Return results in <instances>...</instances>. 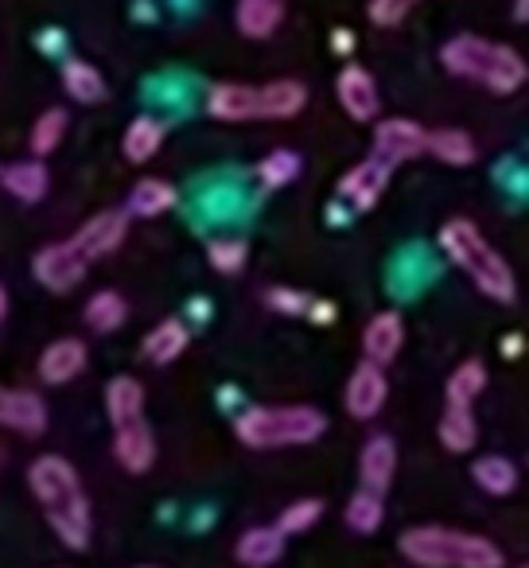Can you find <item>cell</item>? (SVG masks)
Returning a JSON list of instances; mask_svg holds the SVG:
<instances>
[{"label":"cell","mask_w":529,"mask_h":568,"mask_svg":"<svg viewBox=\"0 0 529 568\" xmlns=\"http://www.w3.org/2000/svg\"><path fill=\"white\" fill-rule=\"evenodd\" d=\"M67 136V110H48L32 125V152L35 156H51Z\"/></svg>","instance_id":"836d02e7"},{"label":"cell","mask_w":529,"mask_h":568,"mask_svg":"<svg viewBox=\"0 0 529 568\" xmlns=\"http://www.w3.org/2000/svg\"><path fill=\"white\" fill-rule=\"evenodd\" d=\"M420 0H370V20L378 28H397Z\"/></svg>","instance_id":"d590c367"},{"label":"cell","mask_w":529,"mask_h":568,"mask_svg":"<svg viewBox=\"0 0 529 568\" xmlns=\"http://www.w3.org/2000/svg\"><path fill=\"white\" fill-rule=\"evenodd\" d=\"M141 568H152V565H141Z\"/></svg>","instance_id":"b9f144b4"},{"label":"cell","mask_w":529,"mask_h":568,"mask_svg":"<svg viewBox=\"0 0 529 568\" xmlns=\"http://www.w3.org/2000/svg\"><path fill=\"white\" fill-rule=\"evenodd\" d=\"M0 183H4V191H9L12 199H20V203H40L51 187V175L40 160H20V164H12V168H0Z\"/></svg>","instance_id":"ffe728a7"},{"label":"cell","mask_w":529,"mask_h":568,"mask_svg":"<svg viewBox=\"0 0 529 568\" xmlns=\"http://www.w3.org/2000/svg\"><path fill=\"white\" fill-rule=\"evenodd\" d=\"M355 36L347 32V28H335V36H332V48L339 51V55H350V51H355Z\"/></svg>","instance_id":"74e56055"},{"label":"cell","mask_w":529,"mask_h":568,"mask_svg":"<svg viewBox=\"0 0 529 568\" xmlns=\"http://www.w3.org/2000/svg\"><path fill=\"white\" fill-rule=\"evenodd\" d=\"M440 63L448 74L467 82H479L490 94H518L529 79L526 59L513 48L498 40H482V36H456L440 48Z\"/></svg>","instance_id":"277c9868"},{"label":"cell","mask_w":529,"mask_h":568,"mask_svg":"<svg viewBox=\"0 0 529 568\" xmlns=\"http://www.w3.org/2000/svg\"><path fill=\"white\" fill-rule=\"evenodd\" d=\"M482 389H487V366H482L479 358H467V363H459L456 371H451L448 386H444V397H448V405H467V409H471Z\"/></svg>","instance_id":"f1b7e54d"},{"label":"cell","mask_w":529,"mask_h":568,"mask_svg":"<svg viewBox=\"0 0 529 568\" xmlns=\"http://www.w3.org/2000/svg\"><path fill=\"white\" fill-rule=\"evenodd\" d=\"M125 234H129V211L110 206V211H98L94 219L82 222V226L74 230V237H67V242H71L74 250L94 265V261L110 257V253L125 242Z\"/></svg>","instance_id":"ba28073f"},{"label":"cell","mask_w":529,"mask_h":568,"mask_svg":"<svg viewBox=\"0 0 529 568\" xmlns=\"http://www.w3.org/2000/svg\"><path fill=\"white\" fill-rule=\"evenodd\" d=\"M82 320H87L98 335L121 332V327H125V320H129V301L121 293H113V288H102V293H94L87 301Z\"/></svg>","instance_id":"83f0119b"},{"label":"cell","mask_w":529,"mask_h":568,"mask_svg":"<svg viewBox=\"0 0 529 568\" xmlns=\"http://www.w3.org/2000/svg\"><path fill=\"white\" fill-rule=\"evenodd\" d=\"M389 175H394V168H389L386 160H378V156L363 160V164H355L339 180V199L355 206V211H370V206H378V199L386 195Z\"/></svg>","instance_id":"7c38bea8"},{"label":"cell","mask_w":529,"mask_h":568,"mask_svg":"<svg viewBox=\"0 0 529 568\" xmlns=\"http://www.w3.org/2000/svg\"><path fill=\"white\" fill-rule=\"evenodd\" d=\"M0 425L20 436H40L48 428V405L32 389H4L0 386Z\"/></svg>","instance_id":"4fadbf2b"},{"label":"cell","mask_w":529,"mask_h":568,"mask_svg":"<svg viewBox=\"0 0 529 568\" xmlns=\"http://www.w3.org/2000/svg\"><path fill=\"white\" fill-rule=\"evenodd\" d=\"M87 268H90V261L82 257L71 242H51L32 257L35 281H40L48 293H59V296L71 293V288H79L82 276H87Z\"/></svg>","instance_id":"52a82bcc"},{"label":"cell","mask_w":529,"mask_h":568,"mask_svg":"<svg viewBox=\"0 0 529 568\" xmlns=\"http://www.w3.org/2000/svg\"><path fill=\"white\" fill-rule=\"evenodd\" d=\"M234 433L253 452L308 448L327 433V417L316 405H257L234 420Z\"/></svg>","instance_id":"8992f818"},{"label":"cell","mask_w":529,"mask_h":568,"mask_svg":"<svg viewBox=\"0 0 529 568\" xmlns=\"http://www.w3.org/2000/svg\"><path fill=\"white\" fill-rule=\"evenodd\" d=\"M187 343H191L187 327H183L180 320H164V324H156L149 335H144L141 351H144V358H149L152 366H167V363H175L183 351H187Z\"/></svg>","instance_id":"7402d4cb"},{"label":"cell","mask_w":529,"mask_h":568,"mask_svg":"<svg viewBox=\"0 0 529 568\" xmlns=\"http://www.w3.org/2000/svg\"><path fill=\"white\" fill-rule=\"evenodd\" d=\"M234 20L245 40H269L285 20V0H237Z\"/></svg>","instance_id":"d6986e66"},{"label":"cell","mask_w":529,"mask_h":568,"mask_svg":"<svg viewBox=\"0 0 529 568\" xmlns=\"http://www.w3.org/2000/svg\"><path fill=\"white\" fill-rule=\"evenodd\" d=\"M343 518H347V526L355 529V534H374V529L382 526V518H386V495L363 487L358 495H350Z\"/></svg>","instance_id":"4dcf8cb0"},{"label":"cell","mask_w":529,"mask_h":568,"mask_svg":"<svg viewBox=\"0 0 529 568\" xmlns=\"http://www.w3.org/2000/svg\"><path fill=\"white\" fill-rule=\"evenodd\" d=\"M440 250L451 257V265L479 288L487 301L513 304L518 296V276H513L510 261L479 234L471 219H448L440 226Z\"/></svg>","instance_id":"7a4b0ae2"},{"label":"cell","mask_w":529,"mask_h":568,"mask_svg":"<svg viewBox=\"0 0 529 568\" xmlns=\"http://www.w3.org/2000/svg\"><path fill=\"white\" fill-rule=\"evenodd\" d=\"M513 20H518V24H526V20H529V0H513Z\"/></svg>","instance_id":"f35d334b"},{"label":"cell","mask_w":529,"mask_h":568,"mask_svg":"<svg viewBox=\"0 0 529 568\" xmlns=\"http://www.w3.org/2000/svg\"><path fill=\"white\" fill-rule=\"evenodd\" d=\"M405 343V324L397 312H378L363 332V355L374 366H389Z\"/></svg>","instance_id":"e0dca14e"},{"label":"cell","mask_w":529,"mask_h":568,"mask_svg":"<svg viewBox=\"0 0 529 568\" xmlns=\"http://www.w3.org/2000/svg\"><path fill=\"white\" fill-rule=\"evenodd\" d=\"M175 187L167 180H160V175H144V180H136V187L129 191V214H136V219H156V214L172 211L175 206Z\"/></svg>","instance_id":"484cf974"},{"label":"cell","mask_w":529,"mask_h":568,"mask_svg":"<svg viewBox=\"0 0 529 568\" xmlns=\"http://www.w3.org/2000/svg\"><path fill=\"white\" fill-rule=\"evenodd\" d=\"M425 152H433V156L448 168H467L479 160V144H475V136L464 133V129H436V133H428Z\"/></svg>","instance_id":"cb8c5ba5"},{"label":"cell","mask_w":529,"mask_h":568,"mask_svg":"<svg viewBox=\"0 0 529 568\" xmlns=\"http://www.w3.org/2000/svg\"><path fill=\"white\" fill-rule=\"evenodd\" d=\"M301 175V156H296L293 149H273L269 156L257 164V180L261 187H269V191H281L288 187V183Z\"/></svg>","instance_id":"1f68e13d"},{"label":"cell","mask_w":529,"mask_h":568,"mask_svg":"<svg viewBox=\"0 0 529 568\" xmlns=\"http://www.w3.org/2000/svg\"><path fill=\"white\" fill-rule=\"evenodd\" d=\"M4 316H9V293H4V284H0V324H4Z\"/></svg>","instance_id":"ab89813d"},{"label":"cell","mask_w":529,"mask_h":568,"mask_svg":"<svg viewBox=\"0 0 529 568\" xmlns=\"http://www.w3.org/2000/svg\"><path fill=\"white\" fill-rule=\"evenodd\" d=\"M28 487H32L48 526L59 534V541L67 549H87L94 518H90V498L79 467L63 456H40L28 467Z\"/></svg>","instance_id":"6da1fadb"},{"label":"cell","mask_w":529,"mask_h":568,"mask_svg":"<svg viewBox=\"0 0 529 568\" xmlns=\"http://www.w3.org/2000/svg\"><path fill=\"white\" fill-rule=\"evenodd\" d=\"M319 514H324V503L319 498H296V503H288L285 510H281L277 518V529L281 534H304V529H312L319 521Z\"/></svg>","instance_id":"e575fe53"},{"label":"cell","mask_w":529,"mask_h":568,"mask_svg":"<svg viewBox=\"0 0 529 568\" xmlns=\"http://www.w3.org/2000/svg\"><path fill=\"white\" fill-rule=\"evenodd\" d=\"M394 475H397V444L389 436H370L363 444V456H358V479H363V487L386 495Z\"/></svg>","instance_id":"2e32d148"},{"label":"cell","mask_w":529,"mask_h":568,"mask_svg":"<svg viewBox=\"0 0 529 568\" xmlns=\"http://www.w3.org/2000/svg\"><path fill=\"white\" fill-rule=\"evenodd\" d=\"M308 105V87L296 79H277L265 87H245V82H218L206 94V113L214 121H288Z\"/></svg>","instance_id":"5b68a950"},{"label":"cell","mask_w":529,"mask_h":568,"mask_svg":"<svg viewBox=\"0 0 529 568\" xmlns=\"http://www.w3.org/2000/svg\"><path fill=\"white\" fill-rule=\"evenodd\" d=\"M63 90L74 98L79 105H98L105 102V79L102 71H98L94 63H87V59H67L63 63Z\"/></svg>","instance_id":"d4e9b609"},{"label":"cell","mask_w":529,"mask_h":568,"mask_svg":"<svg viewBox=\"0 0 529 568\" xmlns=\"http://www.w3.org/2000/svg\"><path fill=\"white\" fill-rule=\"evenodd\" d=\"M82 371H87V343L74 339V335L55 339L40 355V378L48 382V386H67V382H74Z\"/></svg>","instance_id":"9a60e30c"},{"label":"cell","mask_w":529,"mask_h":568,"mask_svg":"<svg viewBox=\"0 0 529 568\" xmlns=\"http://www.w3.org/2000/svg\"><path fill=\"white\" fill-rule=\"evenodd\" d=\"M425 141H428V133L417 125V121L386 118V121H378V129H374V156L386 160L389 168L405 164V160L425 156Z\"/></svg>","instance_id":"9c48e42d"},{"label":"cell","mask_w":529,"mask_h":568,"mask_svg":"<svg viewBox=\"0 0 529 568\" xmlns=\"http://www.w3.org/2000/svg\"><path fill=\"white\" fill-rule=\"evenodd\" d=\"M164 136H167L164 121L136 118V121H129L125 136H121V152H125V160H133V164H149L160 152V144H164Z\"/></svg>","instance_id":"4316f807"},{"label":"cell","mask_w":529,"mask_h":568,"mask_svg":"<svg viewBox=\"0 0 529 568\" xmlns=\"http://www.w3.org/2000/svg\"><path fill=\"white\" fill-rule=\"evenodd\" d=\"M265 304H269L273 312H285V316H301V312L312 308L308 296L296 293V288H269V293H265Z\"/></svg>","instance_id":"8d00e7d4"},{"label":"cell","mask_w":529,"mask_h":568,"mask_svg":"<svg viewBox=\"0 0 529 568\" xmlns=\"http://www.w3.org/2000/svg\"><path fill=\"white\" fill-rule=\"evenodd\" d=\"M397 549L417 568H506V552L490 537L456 526H413Z\"/></svg>","instance_id":"3957f363"},{"label":"cell","mask_w":529,"mask_h":568,"mask_svg":"<svg viewBox=\"0 0 529 568\" xmlns=\"http://www.w3.org/2000/svg\"><path fill=\"white\" fill-rule=\"evenodd\" d=\"M471 479L479 483V490L502 498L518 487V464H510L506 456H479L471 464Z\"/></svg>","instance_id":"f546056e"},{"label":"cell","mask_w":529,"mask_h":568,"mask_svg":"<svg viewBox=\"0 0 529 568\" xmlns=\"http://www.w3.org/2000/svg\"><path fill=\"white\" fill-rule=\"evenodd\" d=\"M113 456H118V464L125 467L129 475H144L156 464V436L144 425V417L113 428Z\"/></svg>","instance_id":"5bb4252c"},{"label":"cell","mask_w":529,"mask_h":568,"mask_svg":"<svg viewBox=\"0 0 529 568\" xmlns=\"http://www.w3.org/2000/svg\"><path fill=\"white\" fill-rule=\"evenodd\" d=\"M105 413H110V425H129V420L144 417V386L129 374H118V378L105 386Z\"/></svg>","instance_id":"44dd1931"},{"label":"cell","mask_w":529,"mask_h":568,"mask_svg":"<svg viewBox=\"0 0 529 568\" xmlns=\"http://www.w3.org/2000/svg\"><path fill=\"white\" fill-rule=\"evenodd\" d=\"M518 568H529V565H518Z\"/></svg>","instance_id":"60d3db41"},{"label":"cell","mask_w":529,"mask_h":568,"mask_svg":"<svg viewBox=\"0 0 529 568\" xmlns=\"http://www.w3.org/2000/svg\"><path fill=\"white\" fill-rule=\"evenodd\" d=\"M234 557L242 560L245 568H269L285 557V534L277 526H253L237 537Z\"/></svg>","instance_id":"ac0fdd59"},{"label":"cell","mask_w":529,"mask_h":568,"mask_svg":"<svg viewBox=\"0 0 529 568\" xmlns=\"http://www.w3.org/2000/svg\"><path fill=\"white\" fill-rule=\"evenodd\" d=\"M335 94H339V105L350 121H378L382 113V98H378V82L366 67L347 63L335 79Z\"/></svg>","instance_id":"30bf717a"},{"label":"cell","mask_w":529,"mask_h":568,"mask_svg":"<svg viewBox=\"0 0 529 568\" xmlns=\"http://www.w3.org/2000/svg\"><path fill=\"white\" fill-rule=\"evenodd\" d=\"M436 436H440V444L448 452L464 456V452H471L475 440H479V420H475V413L467 409V405H444V417H440V425H436Z\"/></svg>","instance_id":"603a6c76"},{"label":"cell","mask_w":529,"mask_h":568,"mask_svg":"<svg viewBox=\"0 0 529 568\" xmlns=\"http://www.w3.org/2000/svg\"><path fill=\"white\" fill-rule=\"evenodd\" d=\"M389 397V382H386V366H374V363H363L355 366L347 382V394H343V405L355 420H374L382 413Z\"/></svg>","instance_id":"8fae6325"},{"label":"cell","mask_w":529,"mask_h":568,"mask_svg":"<svg viewBox=\"0 0 529 568\" xmlns=\"http://www.w3.org/2000/svg\"><path fill=\"white\" fill-rule=\"evenodd\" d=\"M206 261H211L214 273L237 276L245 268V261H250V245H245L242 237H214V242L206 245Z\"/></svg>","instance_id":"d6a6232c"}]
</instances>
